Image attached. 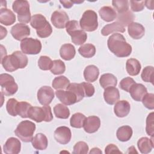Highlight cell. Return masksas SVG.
I'll return each instance as SVG.
<instances>
[{
    "label": "cell",
    "instance_id": "cell-39",
    "mask_svg": "<svg viewBox=\"0 0 154 154\" xmlns=\"http://www.w3.org/2000/svg\"><path fill=\"white\" fill-rule=\"evenodd\" d=\"M153 72L154 68L153 66L145 67L141 74L142 80L144 82H151L153 84Z\"/></svg>",
    "mask_w": 154,
    "mask_h": 154
},
{
    "label": "cell",
    "instance_id": "cell-7",
    "mask_svg": "<svg viewBox=\"0 0 154 154\" xmlns=\"http://www.w3.org/2000/svg\"><path fill=\"white\" fill-rule=\"evenodd\" d=\"M79 25L83 31L92 32L96 30L98 27L96 13L91 10H86L80 19Z\"/></svg>",
    "mask_w": 154,
    "mask_h": 154
},
{
    "label": "cell",
    "instance_id": "cell-17",
    "mask_svg": "<svg viewBox=\"0 0 154 154\" xmlns=\"http://www.w3.org/2000/svg\"><path fill=\"white\" fill-rule=\"evenodd\" d=\"M129 93H130L131 96L135 101H141L143 97L147 93V88L142 84L135 83L132 85L129 89Z\"/></svg>",
    "mask_w": 154,
    "mask_h": 154
},
{
    "label": "cell",
    "instance_id": "cell-53",
    "mask_svg": "<svg viewBox=\"0 0 154 154\" xmlns=\"http://www.w3.org/2000/svg\"><path fill=\"white\" fill-rule=\"evenodd\" d=\"M153 1H145L144 5H146L148 9L152 10L153 9Z\"/></svg>",
    "mask_w": 154,
    "mask_h": 154
},
{
    "label": "cell",
    "instance_id": "cell-51",
    "mask_svg": "<svg viewBox=\"0 0 154 154\" xmlns=\"http://www.w3.org/2000/svg\"><path fill=\"white\" fill-rule=\"evenodd\" d=\"M105 152L106 154H109V153H122V152L119 150V148L116 145H114V144H108L105 147Z\"/></svg>",
    "mask_w": 154,
    "mask_h": 154
},
{
    "label": "cell",
    "instance_id": "cell-14",
    "mask_svg": "<svg viewBox=\"0 0 154 154\" xmlns=\"http://www.w3.org/2000/svg\"><path fill=\"white\" fill-rule=\"evenodd\" d=\"M55 94L60 101L66 105H71L78 102L76 96L70 90H57L55 91Z\"/></svg>",
    "mask_w": 154,
    "mask_h": 154
},
{
    "label": "cell",
    "instance_id": "cell-35",
    "mask_svg": "<svg viewBox=\"0 0 154 154\" xmlns=\"http://www.w3.org/2000/svg\"><path fill=\"white\" fill-rule=\"evenodd\" d=\"M70 84V81L64 76H60L55 77L52 81V85L55 90L66 89Z\"/></svg>",
    "mask_w": 154,
    "mask_h": 154
},
{
    "label": "cell",
    "instance_id": "cell-38",
    "mask_svg": "<svg viewBox=\"0 0 154 154\" xmlns=\"http://www.w3.org/2000/svg\"><path fill=\"white\" fill-rule=\"evenodd\" d=\"M32 105L26 102H20L18 103L17 112L22 118H28V112Z\"/></svg>",
    "mask_w": 154,
    "mask_h": 154
},
{
    "label": "cell",
    "instance_id": "cell-24",
    "mask_svg": "<svg viewBox=\"0 0 154 154\" xmlns=\"http://www.w3.org/2000/svg\"><path fill=\"white\" fill-rule=\"evenodd\" d=\"M75 54L76 51L74 46L70 43L63 45L60 49L61 57L66 61H69L73 59L75 56Z\"/></svg>",
    "mask_w": 154,
    "mask_h": 154
},
{
    "label": "cell",
    "instance_id": "cell-47",
    "mask_svg": "<svg viewBox=\"0 0 154 154\" xmlns=\"http://www.w3.org/2000/svg\"><path fill=\"white\" fill-rule=\"evenodd\" d=\"M135 83V81L134 80L133 78L131 77H126L121 80V81L120 82L119 86L122 90L129 92V89L131 88L132 85Z\"/></svg>",
    "mask_w": 154,
    "mask_h": 154
},
{
    "label": "cell",
    "instance_id": "cell-46",
    "mask_svg": "<svg viewBox=\"0 0 154 154\" xmlns=\"http://www.w3.org/2000/svg\"><path fill=\"white\" fill-rule=\"evenodd\" d=\"M144 106L149 109H154V94L153 93H146L141 100Z\"/></svg>",
    "mask_w": 154,
    "mask_h": 154
},
{
    "label": "cell",
    "instance_id": "cell-13",
    "mask_svg": "<svg viewBox=\"0 0 154 154\" xmlns=\"http://www.w3.org/2000/svg\"><path fill=\"white\" fill-rule=\"evenodd\" d=\"M71 137V131L68 127L60 126L54 131V138L60 144H67L70 142Z\"/></svg>",
    "mask_w": 154,
    "mask_h": 154
},
{
    "label": "cell",
    "instance_id": "cell-8",
    "mask_svg": "<svg viewBox=\"0 0 154 154\" xmlns=\"http://www.w3.org/2000/svg\"><path fill=\"white\" fill-rule=\"evenodd\" d=\"M0 85L1 93L5 96L13 95L18 90V85L15 82L14 78L8 73L0 75Z\"/></svg>",
    "mask_w": 154,
    "mask_h": 154
},
{
    "label": "cell",
    "instance_id": "cell-22",
    "mask_svg": "<svg viewBox=\"0 0 154 154\" xmlns=\"http://www.w3.org/2000/svg\"><path fill=\"white\" fill-rule=\"evenodd\" d=\"M31 143L34 148L38 150H45L48 144V140L45 135L42 133L37 134L32 139Z\"/></svg>",
    "mask_w": 154,
    "mask_h": 154
},
{
    "label": "cell",
    "instance_id": "cell-30",
    "mask_svg": "<svg viewBox=\"0 0 154 154\" xmlns=\"http://www.w3.org/2000/svg\"><path fill=\"white\" fill-rule=\"evenodd\" d=\"M132 135V129L128 125L120 126L116 132L117 139L122 142L129 141Z\"/></svg>",
    "mask_w": 154,
    "mask_h": 154
},
{
    "label": "cell",
    "instance_id": "cell-43",
    "mask_svg": "<svg viewBox=\"0 0 154 154\" xmlns=\"http://www.w3.org/2000/svg\"><path fill=\"white\" fill-rule=\"evenodd\" d=\"M18 103L17 100L14 98H11L8 100L6 104V109L7 112L10 116L15 117L17 115V108Z\"/></svg>",
    "mask_w": 154,
    "mask_h": 154
},
{
    "label": "cell",
    "instance_id": "cell-29",
    "mask_svg": "<svg viewBox=\"0 0 154 154\" xmlns=\"http://www.w3.org/2000/svg\"><path fill=\"white\" fill-rule=\"evenodd\" d=\"M140 61L135 58H129L126 63V69L128 73L131 76H136L139 74L141 70Z\"/></svg>",
    "mask_w": 154,
    "mask_h": 154
},
{
    "label": "cell",
    "instance_id": "cell-55",
    "mask_svg": "<svg viewBox=\"0 0 154 154\" xmlns=\"http://www.w3.org/2000/svg\"><path fill=\"white\" fill-rule=\"evenodd\" d=\"M89 153H90V154H91V153H100V154H102V151H101L99 148H97V147H94V148H93V149L90 150V152H89Z\"/></svg>",
    "mask_w": 154,
    "mask_h": 154
},
{
    "label": "cell",
    "instance_id": "cell-3",
    "mask_svg": "<svg viewBox=\"0 0 154 154\" xmlns=\"http://www.w3.org/2000/svg\"><path fill=\"white\" fill-rule=\"evenodd\" d=\"M66 31L71 36L72 42L76 45H83L87 38V34L83 31L78 22L75 20L69 21L66 25Z\"/></svg>",
    "mask_w": 154,
    "mask_h": 154
},
{
    "label": "cell",
    "instance_id": "cell-23",
    "mask_svg": "<svg viewBox=\"0 0 154 154\" xmlns=\"http://www.w3.org/2000/svg\"><path fill=\"white\" fill-rule=\"evenodd\" d=\"M153 138L150 139L147 137H142L137 142V146L141 153L146 154L150 152L153 148Z\"/></svg>",
    "mask_w": 154,
    "mask_h": 154
},
{
    "label": "cell",
    "instance_id": "cell-11",
    "mask_svg": "<svg viewBox=\"0 0 154 154\" xmlns=\"http://www.w3.org/2000/svg\"><path fill=\"white\" fill-rule=\"evenodd\" d=\"M67 13L63 10H56L52 14L51 20L53 25L57 28L62 29L66 27L69 21Z\"/></svg>",
    "mask_w": 154,
    "mask_h": 154
},
{
    "label": "cell",
    "instance_id": "cell-4",
    "mask_svg": "<svg viewBox=\"0 0 154 154\" xmlns=\"http://www.w3.org/2000/svg\"><path fill=\"white\" fill-rule=\"evenodd\" d=\"M35 125L29 120L21 122L14 130L15 135L22 141L28 143L31 141L35 130Z\"/></svg>",
    "mask_w": 154,
    "mask_h": 154
},
{
    "label": "cell",
    "instance_id": "cell-56",
    "mask_svg": "<svg viewBox=\"0 0 154 154\" xmlns=\"http://www.w3.org/2000/svg\"><path fill=\"white\" fill-rule=\"evenodd\" d=\"M129 149H131V150H128V151L127 152V153H137V152L136 151L135 148L134 146H131V147H130Z\"/></svg>",
    "mask_w": 154,
    "mask_h": 154
},
{
    "label": "cell",
    "instance_id": "cell-41",
    "mask_svg": "<svg viewBox=\"0 0 154 154\" xmlns=\"http://www.w3.org/2000/svg\"><path fill=\"white\" fill-rule=\"evenodd\" d=\"M129 1L127 0H114L112 1L113 7L119 13H122L128 11Z\"/></svg>",
    "mask_w": 154,
    "mask_h": 154
},
{
    "label": "cell",
    "instance_id": "cell-1",
    "mask_svg": "<svg viewBox=\"0 0 154 154\" xmlns=\"http://www.w3.org/2000/svg\"><path fill=\"white\" fill-rule=\"evenodd\" d=\"M109 50L117 57H127L132 52V46L126 42L124 36L119 33H114L108 39Z\"/></svg>",
    "mask_w": 154,
    "mask_h": 154
},
{
    "label": "cell",
    "instance_id": "cell-16",
    "mask_svg": "<svg viewBox=\"0 0 154 154\" xmlns=\"http://www.w3.org/2000/svg\"><path fill=\"white\" fill-rule=\"evenodd\" d=\"M100 126V119L95 116H91L87 117L85 120L83 128L84 131L89 134L96 132Z\"/></svg>",
    "mask_w": 154,
    "mask_h": 154
},
{
    "label": "cell",
    "instance_id": "cell-20",
    "mask_svg": "<svg viewBox=\"0 0 154 154\" xmlns=\"http://www.w3.org/2000/svg\"><path fill=\"white\" fill-rule=\"evenodd\" d=\"M130 103L125 100L117 101L114 107V111L118 117H124L128 115L130 112Z\"/></svg>",
    "mask_w": 154,
    "mask_h": 154
},
{
    "label": "cell",
    "instance_id": "cell-10",
    "mask_svg": "<svg viewBox=\"0 0 154 154\" xmlns=\"http://www.w3.org/2000/svg\"><path fill=\"white\" fill-rule=\"evenodd\" d=\"M54 98V91L49 86H43L37 91V99L42 105H49Z\"/></svg>",
    "mask_w": 154,
    "mask_h": 154
},
{
    "label": "cell",
    "instance_id": "cell-42",
    "mask_svg": "<svg viewBox=\"0 0 154 154\" xmlns=\"http://www.w3.org/2000/svg\"><path fill=\"white\" fill-rule=\"evenodd\" d=\"M53 64V61L48 56H41L38 61V67L43 70H51Z\"/></svg>",
    "mask_w": 154,
    "mask_h": 154
},
{
    "label": "cell",
    "instance_id": "cell-45",
    "mask_svg": "<svg viewBox=\"0 0 154 154\" xmlns=\"http://www.w3.org/2000/svg\"><path fill=\"white\" fill-rule=\"evenodd\" d=\"M88 146L84 141H79L73 146V154H86L88 152Z\"/></svg>",
    "mask_w": 154,
    "mask_h": 154
},
{
    "label": "cell",
    "instance_id": "cell-40",
    "mask_svg": "<svg viewBox=\"0 0 154 154\" xmlns=\"http://www.w3.org/2000/svg\"><path fill=\"white\" fill-rule=\"evenodd\" d=\"M51 72L54 75H60L63 73L66 70V66L63 61L60 60L53 61V64L51 69Z\"/></svg>",
    "mask_w": 154,
    "mask_h": 154
},
{
    "label": "cell",
    "instance_id": "cell-21",
    "mask_svg": "<svg viewBox=\"0 0 154 154\" xmlns=\"http://www.w3.org/2000/svg\"><path fill=\"white\" fill-rule=\"evenodd\" d=\"M16 21V16L13 12L7 8H1L0 9V22L6 26L13 24Z\"/></svg>",
    "mask_w": 154,
    "mask_h": 154
},
{
    "label": "cell",
    "instance_id": "cell-48",
    "mask_svg": "<svg viewBox=\"0 0 154 154\" xmlns=\"http://www.w3.org/2000/svg\"><path fill=\"white\" fill-rule=\"evenodd\" d=\"M82 85V87L84 88V94H85V97H91L95 91L94 87V86L88 82H82L81 83Z\"/></svg>",
    "mask_w": 154,
    "mask_h": 154
},
{
    "label": "cell",
    "instance_id": "cell-5",
    "mask_svg": "<svg viewBox=\"0 0 154 154\" xmlns=\"http://www.w3.org/2000/svg\"><path fill=\"white\" fill-rule=\"evenodd\" d=\"M28 117L37 123L43 121L49 122L53 119L51 108L49 105H43L42 107L31 106L28 112Z\"/></svg>",
    "mask_w": 154,
    "mask_h": 154
},
{
    "label": "cell",
    "instance_id": "cell-54",
    "mask_svg": "<svg viewBox=\"0 0 154 154\" xmlns=\"http://www.w3.org/2000/svg\"><path fill=\"white\" fill-rule=\"evenodd\" d=\"M1 40H2V39H3V38L4 37H5L7 35V31L6 28H4L2 25L1 26Z\"/></svg>",
    "mask_w": 154,
    "mask_h": 154
},
{
    "label": "cell",
    "instance_id": "cell-50",
    "mask_svg": "<svg viewBox=\"0 0 154 154\" xmlns=\"http://www.w3.org/2000/svg\"><path fill=\"white\" fill-rule=\"evenodd\" d=\"M144 1H130L131 10L135 12L142 11L144 7Z\"/></svg>",
    "mask_w": 154,
    "mask_h": 154
},
{
    "label": "cell",
    "instance_id": "cell-34",
    "mask_svg": "<svg viewBox=\"0 0 154 154\" xmlns=\"http://www.w3.org/2000/svg\"><path fill=\"white\" fill-rule=\"evenodd\" d=\"M116 18L117 20V22L120 23L125 27L126 26H128L129 24L132 22L135 16L131 11L128 10L122 13H118Z\"/></svg>",
    "mask_w": 154,
    "mask_h": 154
},
{
    "label": "cell",
    "instance_id": "cell-25",
    "mask_svg": "<svg viewBox=\"0 0 154 154\" xmlns=\"http://www.w3.org/2000/svg\"><path fill=\"white\" fill-rule=\"evenodd\" d=\"M49 23L46 17L41 14H35L31 17L30 24L36 31H40L46 26Z\"/></svg>",
    "mask_w": 154,
    "mask_h": 154
},
{
    "label": "cell",
    "instance_id": "cell-27",
    "mask_svg": "<svg viewBox=\"0 0 154 154\" xmlns=\"http://www.w3.org/2000/svg\"><path fill=\"white\" fill-rule=\"evenodd\" d=\"M99 75V70L94 65L87 66L84 70V77L87 82H94Z\"/></svg>",
    "mask_w": 154,
    "mask_h": 154
},
{
    "label": "cell",
    "instance_id": "cell-49",
    "mask_svg": "<svg viewBox=\"0 0 154 154\" xmlns=\"http://www.w3.org/2000/svg\"><path fill=\"white\" fill-rule=\"evenodd\" d=\"M37 35L40 38H46L51 35L52 32V28L49 23L45 28L40 31H36Z\"/></svg>",
    "mask_w": 154,
    "mask_h": 154
},
{
    "label": "cell",
    "instance_id": "cell-6",
    "mask_svg": "<svg viewBox=\"0 0 154 154\" xmlns=\"http://www.w3.org/2000/svg\"><path fill=\"white\" fill-rule=\"evenodd\" d=\"M13 11L17 14V20L23 23H28L31 21L29 4L27 1L16 0L12 5Z\"/></svg>",
    "mask_w": 154,
    "mask_h": 154
},
{
    "label": "cell",
    "instance_id": "cell-44",
    "mask_svg": "<svg viewBox=\"0 0 154 154\" xmlns=\"http://www.w3.org/2000/svg\"><path fill=\"white\" fill-rule=\"evenodd\" d=\"M146 131L147 135L153 137L154 135V114L153 112H150L146 119Z\"/></svg>",
    "mask_w": 154,
    "mask_h": 154
},
{
    "label": "cell",
    "instance_id": "cell-12",
    "mask_svg": "<svg viewBox=\"0 0 154 154\" xmlns=\"http://www.w3.org/2000/svg\"><path fill=\"white\" fill-rule=\"evenodd\" d=\"M10 32L17 40H22L30 34V28L24 23H16L11 28Z\"/></svg>",
    "mask_w": 154,
    "mask_h": 154
},
{
    "label": "cell",
    "instance_id": "cell-28",
    "mask_svg": "<svg viewBox=\"0 0 154 154\" xmlns=\"http://www.w3.org/2000/svg\"><path fill=\"white\" fill-rule=\"evenodd\" d=\"M125 31V28L122 25L118 22H114L104 26L101 30V34L104 36H106L113 32H124Z\"/></svg>",
    "mask_w": 154,
    "mask_h": 154
},
{
    "label": "cell",
    "instance_id": "cell-32",
    "mask_svg": "<svg viewBox=\"0 0 154 154\" xmlns=\"http://www.w3.org/2000/svg\"><path fill=\"white\" fill-rule=\"evenodd\" d=\"M78 52L84 58H91L96 54V47L90 43L83 44L79 48Z\"/></svg>",
    "mask_w": 154,
    "mask_h": 154
},
{
    "label": "cell",
    "instance_id": "cell-36",
    "mask_svg": "<svg viewBox=\"0 0 154 154\" xmlns=\"http://www.w3.org/2000/svg\"><path fill=\"white\" fill-rule=\"evenodd\" d=\"M85 119L86 117L83 114L76 112L72 116L70 119V125L73 128H81L83 127Z\"/></svg>",
    "mask_w": 154,
    "mask_h": 154
},
{
    "label": "cell",
    "instance_id": "cell-33",
    "mask_svg": "<svg viewBox=\"0 0 154 154\" xmlns=\"http://www.w3.org/2000/svg\"><path fill=\"white\" fill-rule=\"evenodd\" d=\"M54 112L57 118L66 119L70 116V111L67 106L61 103H58L54 107Z\"/></svg>",
    "mask_w": 154,
    "mask_h": 154
},
{
    "label": "cell",
    "instance_id": "cell-19",
    "mask_svg": "<svg viewBox=\"0 0 154 154\" xmlns=\"http://www.w3.org/2000/svg\"><path fill=\"white\" fill-rule=\"evenodd\" d=\"M103 98L108 104L114 105L120 98L119 90L115 87H106L103 92Z\"/></svg>",
    "mask_w": 154,
    "mask_h": 154
},
{
    "label": "cell",
    "instance_id": "cell-37",
    "mask_svg": "<svg viewBox=\"0 0 154 154\" xmlns=\"http://www.w3.org/2000/svg\"><path fill=\"white\" fill-rule=\"evenodd\" d=\"M66 90L73 91L77 97L78 102L81 101L85 97L84 88L82 84L78 83H70Z\"/></svg>",
    "mask_w": 154,
    "mask_h": 154
},
{
    "label": "cell",
    "instance_id": "cell-52",
    "mask_svg": "<svg viewBox=\"0 0 154 154\" xmlns=\"http://www.w3.org/2000/svg\"><path fill=\"white\" fill-rule=\"evenodd\" d=\"M60 2L66 8H70L73 5V3L72 2V1H60Z\"/></svg>",
    "mask_w": 154,
    "mask_h": 154
},
{
    "label": "cell",
    "instance_id": "cell-9",
    "mask_svg": "<svg viewBox=\"0 0 154 154\" xmlns=\"http://www.w3.org/2000/svg\"><path fill=\"white\" fill-rule=\"evenodd\" d=\"M20 49L25 54L36 55L40 53L42 49L41 42L33 38H25L21 41Z\"/></svg>",
    "mask_w": 154,
    "mask_h": 154
},
{
    "label": "cell",
    "instance_id": "cell-18",
    "mask_svg": "<svg viewBox=\"0 0 154 154\" xmlns=\"http://www.w3.org/2000/svg\"><path fill=\"white\" fill-rule=\"evenodd\" d=\"M129 35L134 39L138 40L141 38L145 34L144 27L137 22H132L128 26Z\"/></svg>",
    "mask_w": 154,
    "mask_h": 154
},
{
    "label": "cell",
    "instance_id": "cell-2",
    "mask_svg": "<svg viewBox=\"0 0 154 154\" xmlns=\"http://www.w3.org/2000/svg\"><path fill=\"white\" fill-rule=\"evenodd\" d=\"M28 57L25 54L19 51L13 52L12 54L4 57L1 63L4 69L10 72H14L19 69H23L28 64Z\"/></svg>",
    "mask_w": 154,
    "mask_h": 154
},
{
    "label": "cell",
    "instance_id": "cell-31",
    "mask_svg": "<svg viewBox=\"0 0 154 154\" xmlns=\"http://www.w3.org/2000/svg\"><path fill=\"white\" fill-rule=\"evenodd\" d=\"M99 83L103 88L108 87H115L117 84L116 77L111 73H105L101 75L99 79Z\"/></svg>",
    "mask_w": 154,
    "mask_h": 154
},
{
    "label": "cell",
    "instance_id": "cell-26",
    "mask_svg": "<svg viewBox=\"0 0 154 154\" xmlns=\"http://www.w3.org/2000/svg\"><path fill=\"white\" fill-rule=\"evenodd\" d=\"M99 13L102 19L108 22L113 21L117 15L116 10L109 6L102 7L99 10Z\"/></svg>",
    "mask_w": 154,
    "mask_h": 154
},
{
    "label": "cell",
    "instance_id": "cell-15",
    "mask_svg": "<svg viewBox=\"0 0 154 154\" xmlns=\"http://www.w3.org/2000/svg\"><path fill=\"white\" fill-rule=\"evenodd\" d=\"M21 143L14 137L9 138L3 146L4 152L7 154H17L20 152Z\"/></svg>",
    "mask_w": 154,
    "mask_h": 154
}]
</instances>
